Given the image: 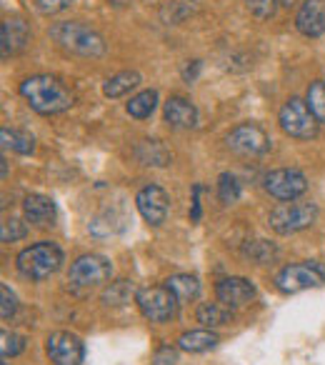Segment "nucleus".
Listing matches in <instances>:
<instances>
[{
	"mask_svg": "<svg viewBox=\"0 0 325 365\" xmlns=\"http://www.w3.org/2000/svg\"><path fill=\"white\" fill-rule=\"evenodd\" d=\"M278 6H280V0H248V11L253 13L255 18H260V21L273 18Z\"/></svg>",
	"mask_w": 325,
	"mask_h": 365,
	"instance_id": "7c9ffc66",
	"label": "nucleus"
},
{
	"mask_svg": "<svg viewBox=\"0 0 325 365\" xmlns=\"http://www.w3.org/2000/svg\"><path fill=\"white\" fill-rule=\"evenodd\" d=\"M318 218V205L315 203H280L278 208L270 210V228L280 235H293L300 230L310 228Z\"/></svg>",
	"mask_w": 325,
	"mask_h": 365,
	"instance_id": "39448f33",
	"label": "nucleus"
},
{
	"mask_svg": "<svg viewBox=\"0 0 325 365\" xmlns=\"http://www.w3.org/2000/svg\"><path fill=\"white\" fill-rule=\"evenodd\" d=\"M198 195H200V185H195V188H193V213H190V218H193V220H200V200H198Z\"/></svg>",
	"mask_w": 325,
	"mask_h": 365,
	"instance_id": "c9c22d12",
	"label": "nucleus"
},
{
	"mask_svg": "<svg viewBox=\"0 0 325 365\" xmlns=\"http://www.w3.org/2000/svg\"><path fill=\"white\" fill-rule=\"evenodd\" d=\"M0 140H3V148H6V150L21 153V155H28V153L36 150V140H33L31 133L3 128V130H0Z\"/></svg>",
	"mask_w": 325,
	"mask_h": 365,
	"instance_id": "5701e85b",
	"label": "nucleus"
},
{
	"mask_svg": "<svg viewBox=\"0 0 325 365\" xmlns=\"http://www.w3.org/2000/svg\"><path fill=\"white\" fill-rule=\"evenodd\" d=\"M23 350H26V338L18 333L3 330V335H0V353H3V358H16Z\"/></svg>",
	"mask_w": 325,
	"mask_h": 365,
	"instance_id": "cd10ccee",
	"label": "nucleus"
},
{
	"mask_svg": "<svg viewBox=\"0 0 325 365\" xmlns=\"http://www.w3.org/2000/svg\"><path fill=\"white\" fill-rule=\"evenodd\" d=\"M218 198L223 200L225 205L238 203V198H240V182L235 180V175H230V173H223V175L218 178Z\"/></svg>",
	"mask_w": 325,
	"mask_h": 365,
	"instance_id": "bb28decb",
	"label": "nucleus"
},
{
	"mask_svg": "<svg viewBox=\"0 0 325 365\" xmlns=\"http://www.w3.org/2000/svg\"><path fill=\"white\" fill-rule=\"evenodd\" d=\"M130 298H133V285L128 280L110 283V288L103 293V303L105 305H125L130 303Z\"/></svg>",
	"mask_w": 325,
	"mask_h": 365,
	"instance_id": "a878e982",
	"label": "nucleus"
},
{
	"mask_svg": "<svg viewBox=\"0 0 325 365\" xmlns=\"http://www.w3.org/2000/svg\"><path fill=\"white\" fill-rule=\"evenodd\" d=\"M23 215H26L28 223L38 225V228H48V225L56 223V203L48 195L41 193L26 195V200H23Z\"/></svg>",
	"mask_w": 325,
	"mask_h": 365,
	"instance_id": "f3484780",
	"label": "nucleus"
},
{
	"mask_svg": "<svg viewBox=\"0 0 325 365\" xmlns=\"http://www.w3.org/2000/svg\"><path fill=\"white\" fill-rule=\"evenodd\" d=\"M71 6L73 0H36L38 13H43V16H56V13H63Z\"/></svg>",
	"mask_w": 325,
	"mask_h": 365,
	"instance_id": "473e14b6",
	"label": "nucleus"
},
{
	"mask_svg": "<svg viewBox=\"0 0 325 365\" xmlns=\"http://www.w3.org/2000/svg\"><path fill=\"white\" fill-rule=\"evenodd\" d=\"M293 3H298V0H280V6H293Z\"/></svg>",
	"mask_w": 325,
	"mask_h": 365,
	"instance_id": "4c0bfd02",
	"label": "nucleus"
},
{
	"mask_svg": "<svg viewBox=\"0 0 325 365\" xmlns=\"http://www.w3.org/2000/svg\"><path fill=\"white\" fill-rule=\"evenodd\" d=\"M138 86H140V73L138 71H123V73H115V76L108 78V81L103 83V96L115 101V98H123L130 91H135Z\"/></svg>",
	"mask_w": 325,
	"mask_h": 365,
	"instance_id": "a211bd4d",
	"label": "nucleus"
},
{
	"mask_svg": "<svg viewBox=\"0 0 325 365\" xmlns=\"http://www.w3.org/2000/svg\"><path fill=\"white\" fill-rule=\"evenodd\" d=\"M263 182H265V190H268L275 200H283V203L298 200L300 195L308 190V178H305L298 168H278V170H270L268 175L263 178Z\"/></svg>",
	"mask_w": 325,
	"mask_h": 365,
	"instance_id": "1a4fd4ad",
	"label": "nucleus"
},
{
	"mask_svg": "<svg viewBox=\"0 0 325 365\" xmlns=\"http://www.w3.org/2000/svg\"><path fill=\"white\" fill-rule=\"evenodd\" d=\"M278 123L280 130L285 135L295 138V140H310V138L318 135V120L310 113L308 103L300 101V98H288L283 103L278 113Z\"/></svg>",
	"mask_w": 325,
	"mask_h": 365,
	"instance_id": "20e7f679",
	"label": "nucleus"
},
{
	"mask_svg": "<svg viewBox=\"0 0 325 365\" xmlns=\"http://www.w3.org/2000/svg\"><path fill=\"white\" fill-rule=\"evenodd\" d=\"M3 365H8V363H3Z\"/></svg>",
	"mask_w": 325,
	"mask_h": 365,
	"instance_id": "58836bf2",
	"label": "nucleus"
},
{
	"mask_svg": "<svg viewBox=\"0 0 325 365\" xmlns=\"http://www.w3.org/2000/svg\"><path fill=\"white\" fill-rule=\"evenodd\" d=\"M218 345V335L210 328L203 330H188L178 338V348L185 350V353H205V350L215 348Z\"/></svg>",
	"mask_w": 325,
	"mask_h": 365,
	"instance_id": "6ab92c4d",
	"label": "nucleus"
},
{
	"mask_svg": "<svg viewBox=\"0 0 325 365\" xmlns=\"http://www.w3.org/2000/svg\"><path fill=\"white\" fill-rule=\"evenodd\" d=\"M51 38L63 48L66 53L81 58H100L105 56V41L98 31L91 26H83L76 21H63L51 28Z\"/></svg>",
	"mask_w": 325,
	"mask_h": 365,
	"instance_id": "f03ea898",
	"label": "nucleus"
},
{
	"mask_svg": "<svg viewBox=\"0 0 325 365\" xmlns=\"http://www.w3.org/2000/svg\"><path fill=\"white\" fill-rule=\"evenodd\" d=\"M198 323H203L205 328H220L233 323V313L223 303H203L198 308Z\"/></svg>",
	"mask_w": 325,
	"mask_h": 365,
	"instance_id": "412c9836",
	"label": "nucleus"
},
{
	"mask_svg": "<svg viewBox=\"0 0 325 365\" xmlns=\"http://www.w3.org/2000/svg\"><path fill=\"white\" fill-rule=\"evenodd\" d=\"M46 353L51 358V363L56 365H81L86 358V348H83V340L73 333L66 330H58L48 338Z\"/></svg>",
	"mask_w": 325,
	"mask_h": 365,
	"instance_id": "9b49d317",
	"label": "nucleus"
},
{
	"mask_svg": "<svg viewBox=\"0 0 325 365\" xmlns=\"http://www.w3.org/2000/svg\"><path fill=\"white\" fill-rule=\"evenodd\" d=\"M113 275V265L108 258L96 253L81 255L76 263L71 265V273H68V280L76 288H96V285L108 283Z\"/></svg>",
	"mask_w": 325,
	"mask_h": 365,
	"instance_id": "6e6552de",
	"label": "nucleus"
},
{
	"mask_svg": "<svg viewBox=\"0 0 325 365\" xmlns=\"http://www.w3.org/2000/svg\"><path fill=\"white\" fill-rule=\"evenodd\" d=\"M198 71H200V61H193V66H188V68L183 71V78H185L188 83H193L195 78H198Z\"/></svg>",
	"mask_w": 325,
	"mask_h": 365,
	"instance_id": "f704fd0d",
	"label": "nucleus"
},
{
	"mask_svg": "<svg viewBox=\"0 0 325 365\" xmlns=\"http://www.w3.org/2000/svg\"><path fill=\"white\" fill-rule=\"evenodd\" d=\"M305 103H308L310 113L318 123L325 125V81H313L308 88V96H305Z\"/></svg>",
	"mask_w": 325,
	"mask_h": 365,
	"instance_id": "393cba45",
	"label": "nucleus"
},
{
	"mask_svg": "<svg viewBox=\"0 0 325 365\" xmlns=\"http://www.w3.org/2000/svg\"><path fill=\"white\" fill-rule=\"evenodd\" d=\"M28 43H31V28H28L26 21H21V18L3 21V26H0V51H3V58L21 53Z\"/></svg>",
	"mask_w": 325,
	"mask_h": 365,
	"instance_id": "2eb2a0df",
	"label": "nucleus"
},
{
	"mask_svg": "<svg viewBox=\"0 0 325 365\" xmlns=\"http://www.w3.org/2000/svg\"><path fill=\"white\" fill-rule=\"evenodd\" d=\"M108 3H110V6H115V8H125L130 0H108Z\"/></svg>",
	"mask_w": 325,
	"mask_h": 365,
	"instance_id": "e433bc0d",
	"label": "nucleus"
},
{
	"mask_svg": "<svg viewBox=\"0 0 325 365\" xmlns=\"http://www.w3.org/2000/svg\"><path fill=\"white\" fill-rule=\"evenodd\" d=\"M21 96L41 115H58L73 106V93L53 76H33L21 83Z\"/></svg>",
	"mask_w": 325,
	"mask_h": 365,
	"instance_id": "f257e3e1",
	"label": "nucleus"
},
{
	"mask_svg": "<svg viewBox=\"0 0 325 365\" xmlns=\"http://www.w3.org/2000/svg\"><path fill=\"white\" fill-rule=\"evenodd\" d=\"M135 155L143 165H155V168H162L170 163V153L160 145L158 140H143L140 145L135 148Z\"/></svg>",
	"mask_w": 325,
	"mask_h": 365,
	"instance_id": "4be33fe9",
	"label": "nucleus"
},
{
	"mask_svg": "<svg viewBox=\"0 0 325 365\" xmlns=\"http://www.w3.org/2000/svg\"><path fill=\"white\" fill-rule=\"evenodd\" d=\"M215 295L225 308H243L255 298V285L248 278H223L215 285Z\"/></svg>",
	"mask_w": 325,
	"mask_h": 365,
	"instance_id": "ddd939ff",
	"label": "nucleus"
},
{
	"mask_svg": "<svg viewBox=\"0 0 325 365\" xmlns=\"http://www.w3.org/2000/svg\"><path fill=\"white\" fill-rule=\"evenodd\" d=\"M175 363H178V353L170 345H162L153 355V365H175Z\"/></svg>",
	"mask_w": 325,
	"mask_h": 365,
	"instance_id": "72a5a7b5",
	"label": "nucleus"
},
{
	"mask_svg": "<svg viewBox=\"0 0 325 365\" xmlns=\"http://www.w3.org/2000/svg\"><path fill=\"white\" fill-rule=\"evenodd\" d=\"M162 118H165L168 125L180 128V130H188V128L198 125V110H195V106L188 98H180V96L168 98V103L162 108Z\"/></svg>",
	"mask_w": 325,
	"mask_h": 365,
	"instance_id": "dca6fc26",
	"label": "nucleus"
},
{
	"mask_svg": "<svg viewBox=\"0 0 325 365\" xmlns=\"http://www.w3.org/2000/svg\"><path fill=\"white\" fill-rule=\"evenodd\" d=\"M155 106H158V91H143L138 96H133L125 108H128V115L138 118V120H145V118L153 115Z\"/></svg>",
	"mask_w": 325,
	"mask_h": 365,
	"instance_id": "b1692460",
	"label": "nucleus"
},
{
	"mask_svg": "<svg viewBox=\"0 0 325 365\" xmlns=\"http://www.w3.org/2000/svg\"><path fill=\"white\" fill-rule=\"evenodd\" d=\"M16 265L21 275L31 280H46L53 273H58L63 265V250L53 240H41L31 248L21 250L16 258Z\"/></svg>",
	"mask_w": 325,
	"mask_h": 365,
	"instance_id": "7ed1b4c3",
	"label": "nucleus"
},
{
	"mask_svg": "<svg viewBox=\"0 0 325 365\" xmlns=\"http://www.w3.org/2000/svg\"><path fill=\"white\" fill-rule=\"evenodd\" d=\"M28 235V228L23 220L18 218H11L3 223V228H0V238H3V243H16V240L26 238Z\"/></svg>",
	"mask_w": 325,
	"mask_h": 365,
	"instance_id": "c756f323",
	"label": "nucleus"
},
{
	"mask_svg": "<svg viewBox=\"0 0 325 365\" xmlns=\"http://www.w3.org/2000/svg\"><path fill=\"white\" fill-rule=\"evenodd\" d=\"M0 298H3V303H0V315H3V320L13 318V313L18 310V300H16V293H13L6 283L0 285Z\"/></svg>",
	"mask_w": 325,
	"mask_h": 365,
	"instance_id": "2f4dec72",
	"label": "nucleus"
},
{
	"mask_svg": "<svg viewBox=\"0 0 325 365\" xmlns=\"http://www.w3.org/2000/svg\"><path fill=\"white\" fill-rule=\"evenodd\" d=\"M228 148L238 155H263L270 150V138L255 123H240L238 128L230 130V135L225 138Z\"/></svg>",
	"mask_w": 325,
	"mask_h": 365,
	"instance_id": "9d476101",
	"label": "nucleus"
},
{
	"mask_svg": "<svg viewBox=\"0 0 325 365\" xmlns=\"http://www.w3.org/2000/svg\"><path fill=\"white\" fill-rule=\"evenodd\" d=\"M165 288L180 300V303H190L200 295V283L195 275H188V273H178V275H170L165 280Z\"/></svg>",
	"mask_w": 325,
	"mask_h": 365,
	"instance_id": "aec40b11",
	"label": "nucleus"
},
{
	"mask_svg": "<svg viewBox=\"0 0 325 365\" xmlns=\"http://www.w3.org/2000/svg\"><path fill=\"white\" fill-rule=\"evenodd\" d=\"M325 283V268L315 260H305V263L285 265L278 275H275V288L280 293H300V290L318 288Z\"/></svg>",
	"mask_w": 325,
	"mask_h": 365,
	"instance_id": "423d86ee",
	"label": "nucleus"
},
{
	"mask_svg": "<svg viewBox=\"0 0 325 365\" xmlns=\"http://www.w3.org/2000/svg\"><path fill=\"white\" fill-rule=\"evenodd\" d=\"M295 28L305 38H320L325 33V0H303L295 16Z\"/></svg>",
	"mask_w": 325,
	"mask_h": 365,
	"instance_id": "4468645a",
	"label": "nucleus"
},
{
	"mask_svg": "<svg viewBox=\"0 0 325 365\" xmlns=\"http://www.w3.org/2000/svg\"><path fill=\"white\" fill-rule=\"evenodd\" d=\"M135 303H138V308H140V313L145 315L150 323H168L175 315L178 298H175L165 285H153V288L138 290Z\"/></svg>",
	"mask_w": 325,
	"mask_h": 365,
	"instance_id": "0eeeda50",
	"label": "nucleus"
},
{
	"mask_svg": "<svg viewBox=\"0 0 325 365\" xmlns=\"http://www.w3.org/2000/svg\"><path fill=\"white\" fill-rule=\"evenodd\" d=\"M245 255L253 258L255 263H270V260L275 258V248L268 240H253V243L245 248Z\"/></svg>",
	"mask_w": 325,
	"mask_h": 365,
	"instance_id": "c85d7f7f",
	"label": "nucleus"
},
{
	"mask_svg": "<svg viewBox=\"0 0 325 365\" xmlns=\"http://www.w3.org/2000/svg\"><path fill=\"white\" fill-rule=\"evenodd\" d=\"M135 205L140 210L143 220L153 228L165 223L168 218V208H170V200H168V193L160 188V185H145V188L138 190L135 195Z\"/></svg>",
	"mask_w": 325,
	"mask_h": 365,
	"instance_id": "f8f14e48",
	"label": "nucleus"
}]
</instances>
